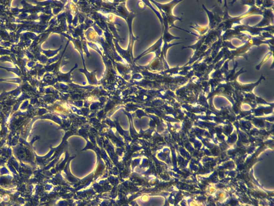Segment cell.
Wrapping results in <instances>:
<instances>
[{"label": "cell", "instance_id": "1", "mask_svg": "<svg viewBox=\"0 0 274 206\" xmlns=\"http://www.w3.org/2000/svg\"><path fill=\"white\" fill-rule=\"evenodd\" d=\"M80 71L83 72L86 75L87 79L89 81V83H90V84H92H92L97 83V81L96 79L95 72H93V73H88L86 69L85 68L84 70H80Z\"/></svg>", "mask_w": 274, "mask_h": 206}]
</instances>
